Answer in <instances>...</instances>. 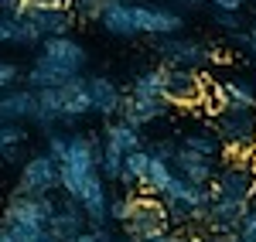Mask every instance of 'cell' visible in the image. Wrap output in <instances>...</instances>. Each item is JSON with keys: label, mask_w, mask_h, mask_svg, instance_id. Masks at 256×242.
Returning <instances> with one entry per match:
<instances>
[{"label": "cell", "mask_w": 256, "mask_h": 242, "mask_svg": "<svg viewBox=\"0 0 256 242\" xmlns=\"http://www.w3.org/2000/svg\"><path fill=\"white\" fill-rule=\"evenodd\" d=\"M18 143H24V130L18 123H0V150L18 147Z\"/></svg>", "instance_id": "obj_29"}, {"label": "cell", "mask_w": 256, "mask_h": 242, "mask_svg": "<svg viewBox=\"0 0 256 242\" xmlns=\"http://www.w3.org/2000/svg\"><path fill=\"white\" fill-rule=\"evenodd\" d=\"M0 242H14V236H10V232H7L4 225H0Z\"/></svg>", "instance_id": "obj_41"}, {"label": "cell", "mask_w": 256, "mask_h": 242, "mask_svg": "<svg viewBox=\"0 0 256 242\" xmlns=\"http://www.w3.org/2000/svg\"><path fill=\"white\" fill-rule=\"evenodd\" d=\"M99 24L106 34L113 38H137V24H134V3L126 0H110L99 14Z\"/></svg>", "instance_id": "obj_18"}, {"label": "cell", "mask_w": 256, "mask_h": 242, "mask_svg": "<svg viewBox=\"0 0 256 242\" xmlns=\"http://www.w3.org/2000/svg\"><path fill=\"white\" fill-rule=\"evenodd\" d=\"M218 89H222V99L232 102V106H256V92L246 82L229 79V82H218Z\"/></svg>", "instance_id": "obj_25"}, {"label": "cell", "mask_w": 256, "mask_h": 242, "mask_svg": "<svg viewBox=\"0 0 256 242\" xmlns=\"http://www.w3.org/2000/svg\"><path fill=\"white\" fill-rule=\"evenodd\" d=\"M154 157H160V161H168L171 164V157H174V150H178V143H171V140H158L154 147H147Z\"/></svg>", "instance_id": "obj_34"}, {"label": "cell", "mask_w": 256, "mask_h": 242, "mask_svg": "<svg viewBox=\"0 0 256 242\" xmlns=\"http://www.w3.org/2000/svg\"><path fill=\"white\" fill-rule=\"evenodd\" d=\"M120 242H137V239H130V236H126V239H120Z\"/></svg>", "instance_id": "obj_44"}, {"label": "cell", "mask_w": 256, "mask_h": 242, "mask_svg": "<svg viewBox=\"0 0 256 242\" xmlns=\"http://www.w3.org/2000/svg\"><path fill=\"white\" fill-rule=\"evenodd\" d=\"M181 147H188V150H195V154H205V157H218V154H222V143H218L212 126H195V130H188L184 140H181Z\"/></svg>", "instance_id": "obj_22"}, {"label": "cell", "mask_w": 256, "mask_h": 242, "mask_svg": "<svg viewBox=\"0 0 256 242\" xmlns=\"http://www.w3.org/2000/svg\"><path fill=\"white\" fill-rule=\"evenodd\" d=\"M89 92H86V79L76 75V79L62 82L55 89H38V109L31 123L41 126V130H55V126H68V123L89 116Z\"/></svg>", "instance_id": "obj_2"}, {"label": "cell", "mask_w": 256, "mask_h": 242, "mask_svg": "<svg viewBox=\"0 0 256 242\" xmlns=\"http://www.w3.org/2000/svg\"><path fill=\"white\" fill-rule=\"evenodd\" d=\"M147 164H150V150H147V147H140V150H130V154L123 157L120 184H126V188H137L140 178H144V171H147Z\"/></svg>", "instance_id": "obj_24"}, {"label": "cell", "mask_w": 256, "mask_h": 242, "mask_svg": "<svg viewBox=\"0 0 256 242\" xmlns=\"http://www.w3.org/2000/svg\"><path fill=\"white\" fill-rule=\"evenodd\" d=\"M52 208H55V198H34V195H14L7 208H4V229H48V219H52Z\"/></svg>", "instance_id": "obj_8"}, {"label": "cell", "mask_w": 256, "mask_h": 242, "mask_svg": "<svg viewBox=\"0 0 256 242\" xmlns=\"http://www.w3.org/2000/svg\"><path fill=\"white\" fill-rule=\"evenodd\" d=\"M236 232H239V239H246V236H256V208H246V212H242V219H239Z\"/></svg>", "instance_id": "obj_32"}, {"label": "cell", "mask_w": 256, "mask_h": 242, "mask_svg": "<svg viewBox=\"0 0 256 242\" xmlns=\"http://www.w3.org/2000/svg\"><path fill=\"white\" fill-rule=\"evenodd\" d=\"M134 24H137V34L160 38V34H181L184 17L181 10L164 3H134Z\"/></svg>", "instance_id": "obj_10"}, {"label": "cell", "mask_w": 256, "mask_h": 242, "mask_svg": "<svg viewBox=\"0 0 256 242\" xmlns=\"http://www.w3.org/2000/svg\"><path fill=\"white\" fill-rule=\"evenodd\" d=\"M86 68V48L72 34L65 38H44L41 41V55L28 68V89H55L62 82L82 75Z\"/></svg>", "instance_id": "obj_1"}, {"label": "cell", "mask_w": 256, "mask_h": 242, "mask_svg": "<svg viewBox=\"0 0 256 242\" xmlns=\"http://www.w3.org/2000/svg\"><path fill=\"white\" fill-rule=\"evenodd\" d=\"M202 92H205V82L198 79V72L164 65V99L171 106H192L202 99Z\"/></svg>", "instance_id": "obj_11"}, {"label": "cell", "mask_w": 256, "mask_h": 242, "mask_svg": "<svg viewBox=\"0 0 256 242\" xmlns=\"http://www.w3.org/2000/svg\"><path fill=\"white\" fill-rule=\"evenodd\" d=\"M253 14H256V3H253Z\"/></svg>", "instance_id": "obj_45"}, {"label": "cell", "mask_w": 256, "mask_h": 242, "mask_svg": "<svg viewBox=\"0 0 256 242\" xmlns=\"http://www.w3.org/2000/svg\"><path fill=\"white\" fill-rule=\"evenodd\" d=\"M58 191V164L52 161L48 154H34L28 157L20 167L18 178V191L14 195H34V198H48Z\"/></svg>", "instance_id": "obj_7"}, {"label": "cell", "mask_w": 256, "mask_h": 242, "mask_svg": "<svg viewBox=\"0 0 256 242\" xmlns=\"http://www.w3.org/2000/svg\"><path fill=\"white\" fill-rule=\"evenodd\" d=\"M171 178H174V167L168 161H160V157H154L150 154V164H147V171H144V178H140V191L144 195H154V198H160L164 195V188L171 184Z\"/></svg>", "instance_id": "obj_21"}, {"label": "cell", "mask_w": 256, "mask_h": 242, "mask_svg": "<svg viewBox=\"0 0 256 242\" xmlns=\"http://www.w3.org/2000/svg\"><path fill=\"white\" fill-rule=\"evenodd\" d=\"M212 20H216L222 31H229V34L242 31V17H239V14H232V10H212Z\"/></svg>", "instance_id": "obj_30"}, {"label": "cell", "mask_w": 256, "mask_h": 242, "mask_svg": "<svg viewBox=\"0 0 256 242\" xmlns=\"http://www.w3.org/2000/svg\"><path fill=\"white\" fill-rule=\"evenodd\" d=\"M18 3H20V0H0V14H14Z\"/></svg>", "instance_id": "obj_39"}, {"label": "cell", "mask_w": 256, "mask_h": 242, "mask_svg": "<svg viewBox=\"0 0 256 242\" xmlns=\"http://www.w3.org/2000/svg\"><path fill=\"white\" fill-rule=\"evenodd\" d=\"M130 205H134V198H130V195H123V198H113V202H110V208H106L110 222L123 225L126 219H130Z\"/></svg>", "instance_id": "obj_28"}, {"label": "cell", "mask_w": 256, "mask_h": 242, "mask_svg": "<svg viewBox=\"0 0 256 242\" xmlns=\"http://www.w3.org/2000/svg\"><path fill=\"white\" fill-rule=\"evenodd\" d=\"M102 147H110V150H116V154H130V150H140L144 147V133H140L137 126H130L126 120H110L106 123V133H102Z\"/></svg>", "instance_id": "obj_19"}, {"label": "cell", "mask_w": 256, "mask_h": 242, "mask_svg": "<svg viewBox=\"0 0 256 242\" xmlns=\"http://www.w3.org/2000/svg\"><path fill=\"white\" fill-rule=\"evenodd\" d=\"M246 208H250V202H236V198H212L205 222H208V229H212L216 236L239 239L236 225H239V219H242V212H246Z\"/></svg>", "instance_id": "obj_16"}, {"label": "cell", "mask_w": 256, "mask_h": 242, "mask_svg": "<svg viewBox=\"0 0 256 242\" xmlns=\"http://www.w3.org/2000/svg\"><path fill=\"white\" fill-rule=\"evenodd\" d=\"M31 7H68V0H28Z\"/></svg>", "instance_id": "obj_38"}, {"label": "cell", "mask_w": 256, "mask_h": 242, "mask_svg": "<svg viewBox=\"0 0 256 242\" xmlns=\"http://www.w3.org/2000/svg\"><path fill=\"white\" fill-rule=\"evenodd\" d=\"M236 242H256V236H246V239H236Z\"/></svg>", "instance_id": "obj_43"}, {"label": "cell", "mask_w": 256, "mask_h": 242, "mask_svg": "<svg viewBox=\"0 0 256 242\" xmlns=\"http://www.w3.org/2000/svg\"><path fill=\"white\" fill-rule=\"evenodd\" d=\"M126 236L130 239H150V236H160L168 232V212H164V202L154 198V195H137L134 205H130V219L123 222Z\"/></svg>", "instance_id": "obj_6"}, {"label": "cell", "mask_w": 256, "mask_h": 242, "mask_svg": "<svg viewBox=\"0 0 256 242\" xmlns=\"http://www.w3.org/2000/svg\"><path fill=\"white\" fill-rule=\"evenodd\" d=\"M106 3H110V0H68L76 20H99V14H102Z\"/></svg>", "instance_id": "obj_26"}, {"label": "cell", "mask_w": 256, "mask_h": 242, "mask_svg": "<svg viewBox=\"0 0 256 242\" xmlns=\"http://www.w3.org/2000/svg\"><path fill=\"white\" fill-rule=\"evenodd\" d=\"M86 92H89V109L106 116V120H116L120 109H123V92L116 89V82H110L106 75H89L86 79Z\"/></svg>", "instance_id": "obj_13"}, {"label": "cell", "mask_w": 256, "mask_h": 242, "mask_svg": "<svg viewBox=\"0 0 256 242\" xmlns=\"http://www.w3.org/2000/svg\"><path fill=\"white\" fill-rule=\"evenodd\" d=\"M171 3H178V7H198L202 0H171Z\"/></svg>", "instance_id": "obj_40"}, {"label": "cell", "mask_w": 256, "mask_h": 242, "mask_svg": "<svg viewBox=\"0 0 256 242\" xmlns=\"http://www.w3.org/2000/svg\"><path fill=\"white\" fill-rule=\"evenodd\" d=\"M41 34L18 14H0V44H41Z\"/></svg>", "instance_id": "obj_20"}, {"label": "cell", "mask_w": 256, "mask_h": 242, "mask_svg": "<svg viewBox=\"0 0 256 242\" xmlns=\"http://www.w3.org/2000/svg\"><path fill=\"white\" fill-rule=\"evenodd\" d=\"M72 242H113V236H110L106 225H92V232H82V236H76Z\"/></svg>", "instance_id": "obj_33"}, {"label": "cell", "mask_w": 256, "mask_h": 242, "mask_svg": "<svg viewBox=\"0 0 256 242\" xmlns=\"http://www.w3.org/2000/svg\"><path fill=\"white\" fill-rule=\"evenodd\" d=\"M232 38H236V44H242V48H246V51H250V58L256 61V41L250 38V34H246V31H236V34H232Z\"/></svg>", "instance_id": "obj_36"}, {"label": "cell", "mask_w": 256, "mask_h": 242, "mask_svg": "<svg viewBox=\"0 0 256 242\" xmlns=\"http://www.w3.org/2000/svg\"><path fill=\"white\" fill-rule=\"evenodd\" d=\"M130 96H147V99H164V65L140 72L130 82Z\"/></svg>", "instance_id": "obj_23"}, {"label": "cell", "mask_w": 256, "mask_h": 242, "mask_svg": "<svg viewBox=\"0 0 256 242\" xmlns=\"http://www.w3.org/2000/svg\"><path fill=\"white\" fill-rule=\"evenodd\" d=\"M218 143L232 157H253L256 154V106H232L226 102L212 116Z\"/></svg>", "instance_id": "obj_3"}, {"label": "cell", "mask_w": 256, "mask_h": 242, "mask_svg": "<svg viewBox=\"0 0 256 242\" xmlns=\"http://www.w3.org/2000/svg\"><path fill=\"white\" fill-rule=\"evenodd\" d=\"M20 79L18 65H10V61H0V92H7V89H14V82Z\"/></svg>", "instance_id": "obj_31"}, {"label": "cell", "mask_w": 256, "mask_h": 242, "mask_svg": "<svg viewBox=\"0 0 256 242\" xmlns=\"http://www.w3.org/2000/svg\"><path fill=\"white\" fill-rule=\"evenodd\" d=\"M140 242H184V239L174 232H160V236H150V239H140Z\"/></svg>", "instance_id": "obj_37"}, {"label": "cell", "mask_w": 256, "mask_h": 242, "mask_svg": "<svg viewBox=\"0 0 256 242\" xmlns=\"http://www.w3.org/2000/svg\"><path fill=\"white\" fill-rule=\"evenodd\" d=\"M212 198H236V202H253L256 195V171H253V157H232L229 164L216 171L212 178Z\"/></svg>", "instance_id": "obj_5"}, {"label": "cell", "mask_w": 256, "mask_h": 242, "mask_svg": "<svg viewBox=\"0 0 256 242\" xmlns=\"http://www.w3.org/2000/svg\"><path fill=\"white\" fill-rule=\"evenodd\" d=\"M171 113V102L168 99H147V96H123V109H120V120H126L130 126H150V123L164 120Z\"/></svg>", "instance_id": "obj_15"}, {"label": "cell", "mask_w": 256, "mask_h": 242, "mask_svg": "<svg viewBox=\"0 0 256 242\" xmlns=\"http://www.w3.org/2000/svg\"><path fill=\"white\" fill-rule=\"evenodd\" d=\"M171 167H174V174H181L184 181L192 184H212L216 178V157H205V154H195V150H188V147H181L178 143L174 157H171Z\"/></svg>", "instance_id": "obj_14"}, {"label": "cell", "mask_w": 256, "mask_h": 242, "mask_svg": "<svg viewBox=\"0 0 256 242\" xmlns=\"http://www.w3.org/2000/svg\"><path fill=\"white\" fill-rule=\"evenodd\" d=\"M246 34H250V38L256 41V24H253V27H246Z\"/></svg>", "instance_id": "obj_42"}, {"label": "cell", "mask_w": 256, "mask_h": 242, "mask_svg": "<svg viewBox=\"0 0 256 242\" xmlns=\"http://www.w3.org/2000/svg\"><path fill=\"white\" fill-rule=\"evenodd\" d=\"M150 48L164 58V65L192 68V72H202V68H208V65L218 61V55L205 44V41L181 38V34H160V38H150Z\"/></svg>", "instance_id": "obj_4"}, {"label": "cell", "mask_w": 256, "mask_h": 242, "mask_svg": "<svg viewBox=\"0 0 256 242\" xmlns=\"http://www.w3.org/2000/svg\"><path fill=\"white\" fill-rule=\"evenodd\" d=\"M34 109H38V92L34 89H7V92H0V123L31 120Z\"/></svg>", "instance_id": "obj_17"}, {"label": "cell", "mask_w": 256, "mask_h": 242, "mask_svg": "<svg viewBox=\"0 0 256 242\" xmlns=\"http://www.w3.org/2000/svg\"><path fill=\"white\" fill-rule=\"evenodd\" d=\"M86 225H89V219H86V212L79 208V202L62 198V202H55V208H52L48 236H52L55 242H72L76 236L86 232Z\"/></svg>", "instance_id": "obj_12"}, {"label": "cell", "mask_w": 256, "mask_h": 242, "mask_svg": "<svg viewBox=\"0 0 256 242\" xmlns=\"http://www.w3.org/2000/svg\"><path fill=\"white\" fill-rule=\"evenodd\" d=\"M202 3H208L212 10H232V14H239L246 7V0H202Z\"/></svg>", "instance_id": "obj_35"}, {"label": "cell", "mask_w": 256, "mask_h": 242, "mask_svg": "<svg viewBox=\"0 0 256 242\" xmlns=\"http://www.w3.org/2000/svg\"><path fill=\"white\" fill-rule=\"evenodd\" d=\"M14 14L28 20L41 38H65L72 31V24H76L68 7H31L28 0H20L14 7Z\"/></svg>", "instance_id": "obj_9"}, {"label": "cell", "mask_w": 256, "mask_h": 242, "mask_svg": "<svg viewBox=\"0 0 256 242\" xmlns=\"http://www.w3.org/2000/svg\"><path fill=\"white\" fill-rule=\"evenodd\" d=\"M44 154H48L55 164H62V161H65V154H68V133H62L58 126L48 130V150H44Z\"/></svg>", "instance_id": "obj_27"}]
</instances>
